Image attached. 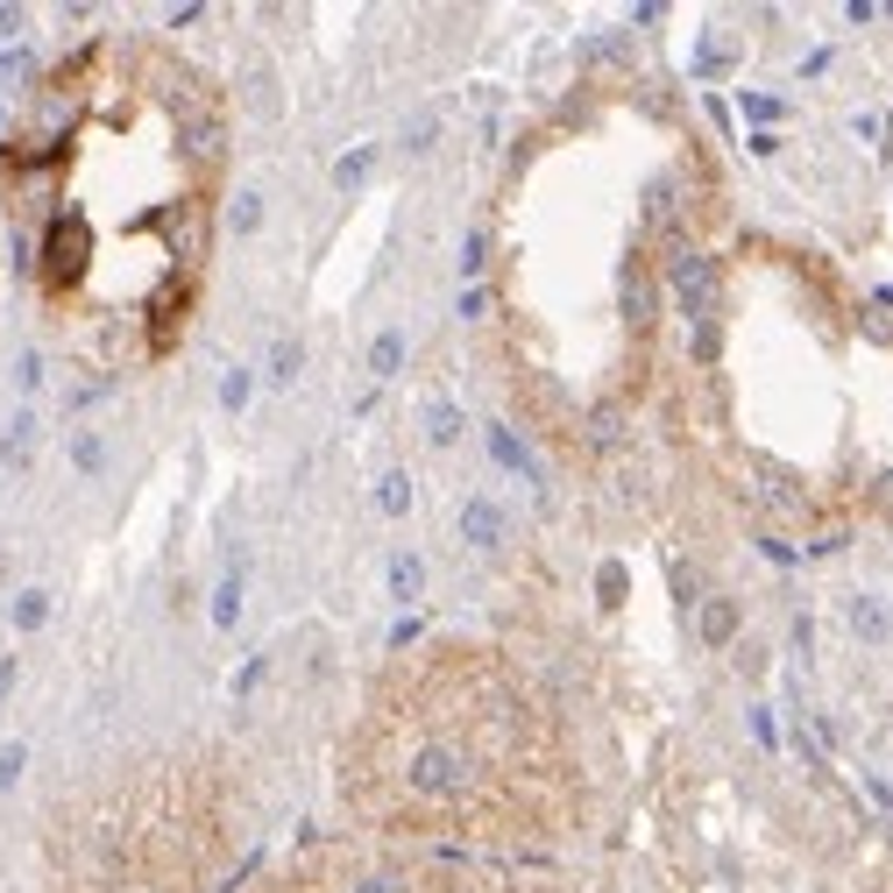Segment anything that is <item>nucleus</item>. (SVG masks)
Here are the masks:
<instances>
[{
	"label": "nucleus",
	"mask_w": 893,
	"mask_h": 893,
	"mask_svg": "<svg viewBox=\"0 0 893 893\" xmlns=\"http://www.w3.org/2000/svg\"><path fill=\"white\" fill-rule=\"evenodd\" d=\"M227 121L157 36H86L0 135V206L36 320L79 362L149 369L185 341L213 263Z\"/></svg>",
	"instance_id": "1"
}]
</instances>
